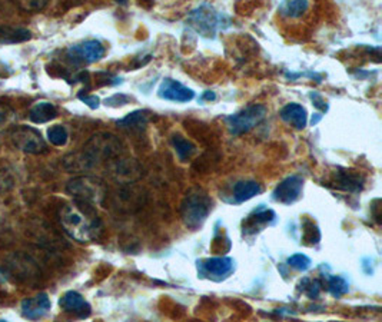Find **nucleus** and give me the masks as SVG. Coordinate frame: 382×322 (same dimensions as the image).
I'll return each mask as SVG.
<instances>
[{"mask_svg":"<svg viewBox=\"0 0 382 322\" xmlns=\"http://www.w3.org/2000/svg\"><path fill=\"white\" fill-rule=\"evenodd\" d=\"M124 152L122 142L112 133L93 135L82 148V150L64 157V167L68 171L85 172L90 171L103 160H112Z\"/></svg>","mask_w":382,"mask_h":322,"instance_id":"f257e3e1","label":"nucleus"},{"mask_svg":"<svg viewBox=\"0 0 382 322\" xmlns=\"http://www.w3.org/2000/svg\"><path fill=\"white\" fill-rule=\"evenodd\" d=\"M59 221L65 232L78 242H92L102 237L103 224L97 217L95 205L73 199L62 206Z\"/></svg>","mask_w":382,"mask_h":322,"instance_id":"f03ea898","label":"nucleus"},{"mask_svg":"<svg viewBox=\"0 0 382 322\" xmlns=\"http://www.w3.org/2000/svg\"><path fill=\"white\" fill-rule=\"evenodd\" d=\"M212 209L210 198L202 191H192L181 205V217L185 225L193 231L199 229Z\"/></svg>","mask_w":382,"mask_h":322,"instance_id":"7ed1b4c3","label":"nucleus"},{"mask_svg":"<svg viewBox=\"0 0 382 322\" xmlns=\"http://www.w3.org/2000/svg\"><path fill=\"white\" fill-rule=\"evenodd\" d=\"M66 192L73 196V199L83 201L92 205L102 203L106 196V188L99 178L95 177H78L68 182Z\"/></svg>","mask_w":382,"mask_h":322,"instance_id":"20e7f679","label":"nucleus"},{"mask_svg":"<svg viewBox=\"0 0 382 322\" xmlns=\"http://www.w3.org/2000/svg\"><path fill=\"white\" fill-rule=\"evenodd\" d=\"M11 141L15 148L25 153L40 155L47 150V143L44 138L32 126L28 125H15L9 132Z\"/></svg>","mask_w":382,"mask_h":322,"instance_id":"39448f33","label":"nucleus"},{"mask_svg":"<svg viewBox=\"0 0 382 322\" xmlns=\"http://www.w3.org/2000/svg\"><path fill=\"white\" fill-rule=\"evenodd\" d=\"M266 115V107L263 105H249L244 107L242 111L229 115L227 118V125L229 132L235 136L249 132L255 126H258Z\"/></svg>","mask_w":382,"mask_h":322,"instance_id":"423d86ee","label":"nucleus"},{"mask_svg":"<svg viewBox=\"0 0 382 322\" xmlns=\"http://www.w3.org/2000/svg\"><path fill=\"white\" fill-rule=\"evenodd\" d=\"M222 19V15L216 13L210 6L203 5L189 13L188 23L202 36L213 37L217 28H224L221 23Z\"/></svg>","mask_w":382,"mask_h":322,"instance_id":"0eeeda50","label":"nucleus"},{"mask_svg":"<svg viewBox=\"0 0 382 322\" xmlns=\"http://www.w3.org/2000/svg\"><path fill=\"white\" fill-rule=\"evenodd\" d=\"M105 56V46L99 40H86L69 47L68 58L75 65L95 64Z\"/></svg>","mask_w":382,"mask_h":322,"instance_id":"6e6552de","label":"nucleus"},{"mask_svg":"<svg viewBox=\"0 0 382 322\" xmlns=\"http://www.w3.org/2000/svg\"><path fill=\"white\" fill-rule=\"evenodd\" d=\"M302 189H304V179L298 175H292V177H288L287 179H284L275 188L274 193H272V198H274V201H277L280 203L291 205L301 198Z\"/></svg>","mask_w":382,"mask_h":322,"instance_id":"1a4fd4ad","label":"nucleus"},{"mask_svg":"<svg viewBox=\"0 0 382 322\" xmlns=\"http://www.w3.org/2000/svg\"><path fill=\"white\" fill-rule=\"evenodd\" d=\"M157 95L159 97L165 100H172V102H179V103L189 102L195 97V93L192 89L184 86L181 82L171 78L163 79V82L160 83L157 89Z\"/></svg>","mask_w":382,"mask_h":322,"instance_id":"9d476101","label":"nucleus"},{"mask_svg":"<svg viewBox=\"0 0 382 322\" xmlns=\"http://www.w3.org/2000/svg\"><path fill=\"white\" fill-rule=\"evenodd\" d=\"M234 266H235V262L229 256H217V258H209V259L201 261L202 271L215 281H220L228 277L234 271Z\"/></svg>","mask_w":382,"mask_h":322,"instance_id":"9b49d317","label":"nucleus"},{"mask_svg":"<svg viewBox=\"0 0 382 322\" xmlns=\"http://www.w3.org/2000/svg\"><path fill=\"white\" fill-rule=\"evenodd\" d=\"M50 299L47 294L42 292L37 294L36 297L26 298L22 302V315L28 319H39L43 318L49 311H50Z\"/></svg>","mask_w":382,"mask_h":322,"instance_id":"f8f14e48","label":"nucleus"},{"mask_svg":"<svg viewBox=\"0 0 382 322\" xmlns=\"http://www.w3.org/2000/svg\"><path fill=\"white\" fill-rule=\"evenodd\" d=\"M59 305L65 312L73 314L79 318H88L90 315V305L85 301V298L76 292V291H69L66 292L61 299Z\"/></svg>","mask_w":382,"mask_h":322,"instance_id":"ddd939ff","label":"nucleus"},{"mask_svg":"<svg viewBox=\"0 0 382 322\" xmlns=\"http://www.w3.org/2000/svg\"><path fill=\"white\" fill-rule=\"evenodd\" d=\"M280 117L282 121L292 125L295 129H304L308 122L305 107L298 103H288L287 106H284L280 112Z\"/></svg>","mask_w":382,"mask_h":322,"instance_id":"4468645a","label":"nucleus"},{"mask_svg":"<svg viewBox=\"0 0 382 322\" xmlns=\"http://www.w3.org/2000/svg\"><path fill=\"white\" fill-rule=\"evenodd\" d=\"M56 117H58L56 106H54L50 102H39L32 107L30 112H29L30 121L33 124H36V125L47 124V122L53 121Z\"/></svg>","mask_w":382,"mask_h":322,"instance_id":"2eb2a0df","label":"nucleus"},{"mask_svg":"<svg viewBox=\"0 0 382 322\" xmlns=\"http://www.w3.org/2000/svg\"><path fill=\"white\" fill-rule=\"evenodd\" d=\"M337 186L340 189L348 191V192H359L364 186V178L359 172L342 169L337 172Z\"/></svg>","mask_w":382,"mask_h":322,"instance_id":"dca6fc26","label":"nucleus"},{"mask_svg":"<svg viewBox=\"0 0 382 322\" xmlns=\"http://www.w3.org/2000/svg\"><path fill=\"white\" fill-rule=\"evenodd\" d=\"M277 215L274 210L270 209H265V208H259L256 210H253V213H251L248 220L244 222V231H249V229H256V227L259 225H269L275 221Z\"/></svg>","mask_w":382,"mask_h":322,"instance_id":"f3484780","label":"nucleus"},{"mask_svg":"<svg viewBox=\"0 0 382 322\" xmlns=\"http://www.w3.org/2000/svg\"><path fill=\"white\" fill-rule=\"evenodd\" d=\"M32 39V33L23 28L0 26V44L22 43Z\"/></svg>","mask_w":382,"mask_h":322,"instance_id":"a211bd4d","label":"nucleus"},{"mask_svg":"<svg viewBox=\"0 0 382 322\" xmlns=\"http://www.w3.org/2000/svg\"><path fill=\"white\" fill-rule=\"evenodd\" d=\"M261 192H262V186L261 184L255 181H242V182H238L234 188V196L238 202L249 201L253 196L259 195Z\"/></svg>","mask_w":382,"mask_h":322,"instance_id":"6ab92c4d","label":"nucleus"},{"mask_svg":"<svg viewBox=\"0 0 382 322\" xmlns=\"http://www.w3.org/2000/svg\"><path fill=\"white\" fill-rule=\"evenodd\" d=\"M149 115L148 111H135L118 121V126L126 129H143L149 122Z\"/></svg>","mask_w":382,"mask_h":322,"instance_id":"aec40b11","label":"nucleus"},{"mask_svg":"<svg viewBox=\"0 0 382 322\" xmlns=\"http://www.w3.org/2000/svg\"><path fill=\"white\" fill-rule=\"evenodd\" d=\"M308 11V0H285L280 6V13L285 18H299Z\"/></svg>","mask_w":382,"mask_h":322,"instance_id":"412c9836","label":"nucleus"},{"mask_svg":"<svg viewBox=\"0 0 382 322\" xmlns=\"http://www.w3.org/2000/svg\"><path fill=\"white\" fill-rule=\"evenodd\" d=\"M172 145H174V148L177 150L178 157L182 160V162H186L188 159H191V156L195 153V149H196L195 145L191 141L185 139L181 135H174L172 136Z\"/></svg>","mask_w":382,"mask_h":322,"instance_id":"4be33fe9","label":"nucleus"},{"mask_svg":"<svg viewBox=\"0 0 382 322\" xmlns=\"http://www.w3.org/2000/svg\"><path fill=\"white\" fill-rule=\"evenodd\" d=\"M16 112L6 103L0 102V132H9L16 125Z\"/></svg>","mask_w":382,"mask_h":322,"instance_id":"5701e85b","label":"nucleus"},{"mask_svg":"<svg viewBox=\"0 0 382 322\" xmlns=\"http://www.w3.org/2000/svg\"><path fill=\"white\" fill-rule=\"evenodd\" d=\"M68 131L62 125H54L47 129V141L54 146H65L68 143Z\"/></svg>","mask_w":382,"mask_h":322,"instance_id":"b1692460","label":"nucleus"},{"mask_svg":"<svg viewBox=\"0 0 382 322\" xmlns=\"http://www.w3.org/2000/svg\"><path fill=\"white\" fill-rule=\"evenodd\" d=\"M328 291H330V294H331L333 297L341 298V297H344L345 294H348L350 285H348V282H347L342 277L335 275V277H331V278L328 280Z\"/></svg>","mask_w":382,"mask_h":322,"instance_id":"393cba45","label":"nucleus"},{"mask_svg":"<svg viewBox=\"0 0 382 322\" xmlns=\"http://www.w3.org/2000/svg\"><path fill=\"white\" fill-rule=\"evenodd\" d=\"M15 4L23 12L36 13V12L43 11L47 6L49 0H15Z\"/></svg>","mask_w":382,"mask_h":322,"instance_id":"a878e982","label":"nucleus"},{"mask_svg":"<svg viewBox=\"0 0 382 322\" xmlns=\"http://www.w3.org/2000/svg\"><path fill=\"white\" fill-rule=\"evenodd\" d=\"M304 241L306 245H315L321 241V231L319 228L311 222V221H305L304 222Z\"/></svg>","mask_w":382,"mask_h":322,"instance_id":"bb28decb","label":"nucleus"},{"mask_svg":"<svg viewBox=\"0 0 382 322\" xmlns=\"http://www.w3.org/2000/svg\"><path fill=\"white\" fill-rule=\"evenodd\" d=\"M288 265L295 268L297 271H301V273H305L308 268L311 266V259L304 255V254H295L292 256L288 258Z\"/></svg>","mask_w":382,"mask_h":322,"instance_id":"cd10ccee","label":"nucleus"},{"mask_svg":"<svg viewBox=\"0 0 382 322\" xmlns=\"http://www.w3.org/2000/svg\"><path fill=\"white\" fill-rule=\"evenodd\" d=\"M301 287H304V292H305L311 299H316V298L319 297V294H321V284H319V281H316V280L311 281V280L305 278V280L301 282Z\"/></svg>","mask_w":382,"mask_h":322,"instance_id":"c85d7f7f","label":"nucleus"},{"mask_svg":"<svg viewBox=\"0 0 382 322\" xmlns=\"http://www.w3.org/2000/svg\"><path fill=\"white\" fill-rule=\"evenodd\" d=\"M129 100H131L129 96H126V95H124V93H117V95H114L112 97L106 99L105 103L109 105V106H124V105H126Z\"/></svg>","mask_w":382,"mask_h":322,"instance_id":"c756f323","label":"nucleus"},{"mask_svg":"<svg viewBox=\"0 0 382 322\" xmlns=\"http://www.w3.org/2000/svg\"><path fill=\"white\" fill-rule=\"evenodd\" d=\"M309 97L312 99V102H314V105L318 107V109H321V111H328V105H326L325 103V100H323V97L319 95V93H316V92H312L311 95H309Z\"/></svg>","mask_w":382,"mask_h":322,"instance_id":"7c9ffc66","label":"nucleus"},{"mask_svg":"<svg viewBox=\"0 0 382 322\" xmlns=\"http://www.w3.org/2000/svg\"><path fill=\"white\" fill-rule=\"evenodd\" d=\"M79 99L82 102H85L89 107H92V109H96V107L99 106V97L97 96H83V95H79Z\"/></svg>","mask_w":382,"mask_h":322,"instance_id":"2f4dec72","label":"nucleus"},{"mask_svg":"<svg viewBox=\"0 0 382 322\" xmlns=\"http://www.w3.org/2000/svg\"><path fill=\"white\" fill-rule=\"evenodd\" d=\"M216 99V95L213 92H205V95L202 96V100H215Z\"/></svg>","mask_w":382,"mask_h":322,"instance_id":"473e14b6","label":"nucleus"},{"mask_svg":"<svg viewBox=\"0 0 382 322\" xmlns=\"http://www.w3.org/2000/svg\"><path fill=\"white\" fill-rule=\"evenodd\" d=\"M117 2H118V4H121V5H125V4L128 2V0H117Z\"/></svg>","mask_w":382,"mask_h":322,"instance_id":"72a5a7b5","label":"nucleus"}]
</instances>
